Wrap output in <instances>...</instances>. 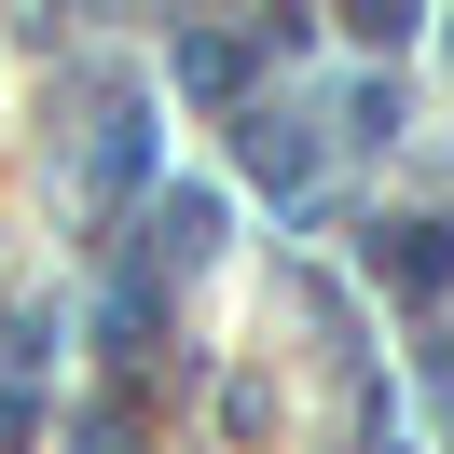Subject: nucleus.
Returning <instances> with one entry per match:
<instances>
[{
  "label": "nucleus",
  "instance_id": "obj_7",
  "mask_svg": "<svg viewBox=\"0 0 454 454\" xmlns=\"http://www.w3.org/2000/svg\"><path fill=\"white\" fill-rule=\"evenodd\" d=\"M331 138H344V152H386V138H399V97H386V83H358V97H344V124H331Z\"/></svg>",
  "mask_w": 454,
  "mask_h": 454
},
{
  "label": "nucleus",
  "instance_id": "obj_5",
  "mask_svg": "<svg viewBox=\"0 0 454 454\" xmlns=\"http://www.w3.org/2000/svg\"><path fill=\"white\" fill-rule=\"evenodd\" d=\"M207 234H221V193H166V234H152V248H166V262H207Z\"/></svg>",
  "mask_w": 454,
  "mask_h": 454
},
{
  "label": "nucleus",
  "instance_id": "obj_2",
  "mask_svg": "<svg viewBox=\"0 0 454 454\" xmlns=\"http://www.w3.org/2000/svg\"><path fill=\"white\" fill-rule=\"evenodd\" d=\"M138 179H152V97L124 83L111 111H97V193H138Z\"/></svg>",
  "mask_w": 454,
  "mask_h": 454
},
{
  "label": "nucleus",
  "instance_id": "obj_3",
  "mask_svg": "<svg viewBox=\"0 0 454 454\" xmlns=\"http://www.w3.org/2000/svg\"><path fill=\"white\" fill-rule=\"evenodd\" d=\"M234 152H248L262 193H303V179H317V138H303L289 111H248V124H234Z\"/></svg>",
  "mask_w": 454,
  "mask_h": 454
},
{
  "label": "nucleus",
  "instance_id": "obj_6",
  "mask_svg": "<svg viewBox=\"0 0 454 454\" xmlns=\"http://www.w3.org/2000/svg\"><path fill=\"white\" fill-rule=\"evenodd\" d=\"M331 14H344V28H358V42H372V56H386V42H413V28H427V0H331Z\"/></svg>",
  "mask_w": 454,
  "mask_h": 454
},
{
  "label": "nucleus",
  "instance_id": "obj_4",
  "mask_svg": "<svg viewBox=\"0 0 454 454\" xmlns=\"http://www.w3.org/2000/svg\"><path fill=\"white\" fill-rule=\"evenodd\" d=\"M152 331H166L152 276H111V289H97V344H111V358H152Z\"/></svg>",
  "mask_w": 454,
  "mask_h": 454
},
{
  "label": "nucleus",
  "instance_id": "obj_1",
  "mask_svg": "<svg viewBox=\"0 0 454 454\" xmlns=\"http://www.w3.org/2000/svg\"><path fill=\"white\" fill-rule=\"evenodd\" d=\"M372 276L399 303H454V221H386L372 234Z\"/></svg>",
  "mask_w": 454,
  "mask_h": 454
}]
</instances>
